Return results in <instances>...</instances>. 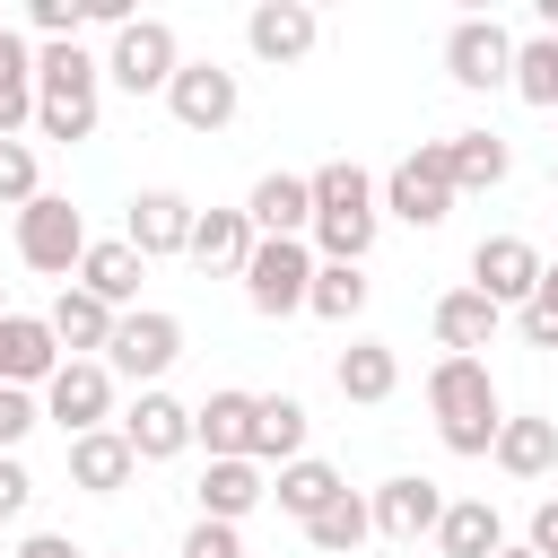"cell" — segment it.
<instances>
[{
  "label": "cell",
  "mask_w": 558,
  "mask_h": 558,
  "mask_svg": "<svg viewBox=\"0 0 558 558\" xmlns=\"http://www.w3.org/2000/svg\"><path fill=\"white\" fill-rule=\"evenodd\" d=\"M549 192H558V166H549Z\"/></svg>",
  "instance_id": "f6af8a7d"
},
{
  "label": "cell",
  "mask_w": 558,
  "mask_h": 558,
  "mask_svg": "<svg viewBox=\"0 0 558 558\" xmlns=\"http://www.w3.org/2000/svg\"><path fill=\"white\" fill-rule=\"evenodd\" d=\"M140 279H148V262H140L122 235H96V244H87V262H78V288H87V296H105L113 314H140Z\"/></svg>",
  "instance_id": "484cf974"
},
{
  "label": "cell",
  "mask_w": 558,
  "mask_h": 558,
  "mask_svg": "<svg viewBox=\"0 0 558 558\" xmlns=\"http://www.w3.org/2000/svg\"><path fill=\"white\" fill-rule=\"evenodd\" d=\"M87 244H96V235H87V218H78L61 192H44V201L17 209V262H26V270H44V279L70 288L78 262H87Z\"/></svg>",
  "instance_id": "52a82bcc"
},
{
  "label": "cell",
  "mask_w": 558,
  "mask_h": 558,
  "mask_svg": "<svg viewBox=\"0 0 558 558\" xmlns=\"http://www.w3.org/2000/svg\"><path fill=\"white\" fill-rule=\"evenodd\" d=\"M549 44H558V35H549Z\"/></svg>",
  "instance_id": "7dc6e473"
},
{
  "label": "cell",
  "mask_w": 558,
  "mask_h": 558,
  "mask_svg": "<svg viewBox=\"0 0 558 558\" xmlns=\"http://www.w3.org/2000/svg\"><path fill=\"white\" fill-rule=\"evenodd\" d=\"M314 35H323V17H314L305 0H253V17H244L253 61H270V70H296V61L314 52Z\"/></svg>",
  "instance_id": "9a60e30c"
},
{
  "label": "cell",
  "mask_w": 558,
  "mask_h": 558,
  "mask_svg": "<svg viewBox=\"0 0 558 558\" xmlns=\"http://www.w3.org/2000/svg\"><path fill=\"white\" fill-rule=\"evenodd\" d=\"M113 558H131V549H113Z\"/></svg>",
  "instance_id": "bcb514c9"
},
{
  "label": "cell",
  "mask_w": 558,
  "mask_h": 558,
  "mask_svg": "<svg viewBox=\"0 0 558 558\" xmlns=\"http://www.w3.org/2000/svg\"><path fill=\"white\" fill-rule=\"evenodd\" d=\"M87 26V0H26V35L35 44H78Z\"/></svg>",
  "instance_id": "74e56055"
},
{
  "label": "cell",
  "mask_w": 558,
  "mask_h": 558,
  "mask_svg": "<svg viewBox=\"0 0 558 558\" xmlns=\"http://www.w3.org/2000/svg\"><path fill=\"white\" fill-rule=\"evenodd\" d=\"M314 244L305 235H262L253 244V262H244V305L262 314V323H288V314H305V296H314Z\"/></svg>",
  "instance_id": "277c9868"
},
{
  "label": "cell",
  "mask_w": 558,
  "mask_h": 558,
  "mask_svg": "<svg viewBox=\"0 0 558 558\" xmlns=\"http://www.w3.org/2000/svg\"><path fill=\"white\" fill-rule=\"evenodd\" d=\"M427 418H436V445L480 462L497 453V427H506V392L488 375V357H436L427 366Z\"/></svg>",
  "instance_id": "7a4b0ae2"
},
{
  "label": "cell",
  "mask_w": 558,
  "mask_h": 558,
  "mask_svg": "<svg viewBox=\"0 0 558 558\" xmlns=\"http://www.w3.org/2000/svg\"><path fill=\"white\" fill-rule=\"evenodd\" d=\"M366 506H375V541H401V549H418V541H436V523H445V488L436 480H418V471H401V480H384V488H366Z\"/></svg>",
  "instance_id": "8fae6325"
},
{
  "label": "cell",
  "mask_w": 558,
  "mask_h": 558,
  "mask_svg": "<svg viewBox=\"0 0 558 558\" xmlns=\"http://www.w3.org/2000/svg\"><path fill=\"white\" fill-rule=\"evenodd\" d=\"M35 427H44V392H17V384H0V453H17Z\"/></svg>",
  "instance_id": "f35d334b"
},
{
  "label": "cell",
  "mask_w": 558,
  "mask_h": 558,
  "mask_svg": "<svg viewBox=\"0 0 558 558\" xmlns=\"http://www.w3.org/2000/svg\"><path fill=\"white\" fill-rule=\"evenodd\" d=\"M445 157H453V192H497V183L514 174V148H506L497 131H453Z\"/></svg>",
  "instance_id": "4dcf8cb0"
},
{
  "label": "cell",
  "mask_w": 558,
  "mask_h": 558,
  "mask_svg": "<svg viewBox=\"0 0 558 558\" xmlns=\"http://www.w3.org/2000/svg\"><path fill=\"white\" fill-rule=\"evenodd\" d=\"M35 131V35L0 26V140Z\"/></svg>",
  "instance_id": "4316f807"
},
{
  "label": "cell",
  "mask_w": 558,
  "mask_h": 558,
  "mask_svg": "<svg viewBox=\"0 0 558 558\" xmlns=\"http://www.w3.org/2000/svg\"><path fill=\"white\" fill-rule=\"evenodd\" d=\"M61 366H70V357H61V340H52V323H44V314H0V384L44 392Z\"/></svg>",
  "instance_id": "e0dca14e"
},
{
  "label": "cell",
  "mask_w": 558,
  "mask_h": 558,
  "mask_svg": "<svg viewBox=\"0 0 558 558\" xmlns=\"http://www.w3.org/2000/svg\"><path fill=\"white\" fill-rule=\"evenodd\" d=\"M44 323H52L61 357H105V349H113V323H122V314H113L105 296H87V288L70 279V288H61L52 305H44Z\"/></svg>",
  "instance_id": "ac0fdd59"
},
{
  "label": "cell",
  "mask_w": 558,
  "mask_h": 558,
  "mask_svg": "<svg viewBox=\"0 0 558 558\" xmlns=\"http://www.w3.org/2000/svg\"><path fill=\"white\" fill-rule=\"evenodd\" d=\"M192 201L183 192H166V183H148V192H131V209H122V244L140 253V262H166V253H192Z\"/></svg>",
  "instance_id": "7c38bea8"
},
{
  "label": "cell",
  "mask_w": 558,
  "mask_h": 558,
  "mask_svg": "<svg viewBox=\"0 0 558 558\" xmlns=\"http://www.w3.org/2000/svg\"><path fill=\"white\" fill-rule=\"evenodd\" d=\"M26 506H35V471H26L17 453H0V523H17Z\"/></svg>",
  "instance_id": "ab89813d"
},
{
  "label": "cell",
  "mask_w": 558,
  "mask_h": 558,
  "mask_svg": "<svg viewBox=\"0 0 558 558\" xmlns=\"http://www.w3.org/2000/svg\"><path fill=\"white\" fill-rule=\"evenodd\" d=\"M488 462H497L506 480H549V471H558V418H541V410H506Z\"/></svg>",
  "instance_id": "7402d4cb"
},
{
  "label": "cell",
  "mask_w": 558,
  "mask_h": 558,
  "mask_svg": "<svg viewBox=\"0 0 558 558\" xmlns=\"http://www.w3.org/2000/svg\"><path fill=\"white\" fill-rule=\"evenodd\" d=\"M436 549H445V558H497V549H506L497 506H488V497H453L445 523H436Z\"/></svg>",
  "instance_id": "f546056e"
},
{
  "label": "cell",
  "mask_w": 558,
  "mask_h": 558,
  "mask_svg": "<svg viewBox=\"0 0 558 558\" xmlns=\"http://www.w3.org/2000/svg\"><path fill=\"white\" fill-rule=\"evenodd\" d=\"M331 384H340V401L375 410V401L401 392V349H392V340H349V349L331 357Z\"/></svg>",
  "instance_id": "ffe728a7"
},
{
  "label": "cell",
  "mask_w": 558,
  "mask_h": 558,
  "mask_svg": "<svg viewBox=\"0 0 558 558\" xmlns=\"http://www.w3.org/2000/svg\"><path fill=\"white\" fill-rule=\"evenodd\" d=\"M314 183V262H357L366 270V253H375V235H384V183L357 166V157H331V166H314L305 174Z\"/></svg>",
  "instance_id": "6da1fadb"
},
{
  "label": "cell",
  "mask_w": 558,
  "mask_h": 558,
  "mask_svg": "<svg viewBox=\"0 0 558 558\" xmlns=\"http://www.w3.org/2000/svg\"><path fill=\"white\" fill-rule=\"evenodd\" d=\"M305 314H323V323H357V314H366V270H357V262H323Z\"/></svg>",
  "instance_id": "836d02e7"
},
{
  "label": "cell",
  "mask_w": 558,
  "mask_h": 558,
  "mask_svg": "<svg viewBox=\"0 0 558 558\" xmlns=\"http://www.w3.org/2000/svg\"><path fill=\"white\" fill-rule=\"evenodd\" d=\"M17 558H87V549H78L70 532H26V541H17Z\"/></svg>",
  "instance_id": "7bdbcfd3"
},
{
  "label": "cell",
  "mask_w": 558,
  "mask_h": 558,
  "mask_svg": "<svg viewBox=\"0 0 558 558\" xmlns=\"http://www.w3.org/2000/svg\"><path fill=\"white\" fill-rule=\"evenodd\" d=\"M253 410H262V392H209V401H192V445H209V462H235V453H253Z\"/></svg>",
  "instance_id": "44dd1931"
},
{
  "label": "cell",
  "mask_w": 558,
  "mask_h": 558,
  "mask_svg": "<svg viewBox=\"0 0 558 558\" xmlns=\"http://www.w3.org/2000/svg\"><path fill=\"white\" fill-rule=\"evenodd\" d=\"M96 113H105V52L35 44V131L78 148V140H96Z\"/></svg>",
  "instance_id": "3957f363"
},
{
  "label": "cell",
  "mask_w": 558,
  "mask_h": 558,
  "mask_svg": "<svg viewBox=\"0 0 558 558\" xmlns=\"http://www.w3.org/2000/svg\"><path fill=\"white\" fill-rule=\"evenodd\" d=\"M113 427L131 436V453H140V462H174V453H192V401H174L166 384H157V392H140Z\"/></svg>",
  "instance_id": "2e32d148"
},
{
  "label": "cell",
  "mask_w": 558,
  "mask_h": 558,
  "mask_svg": "<svg viewBox=\"0 0 558 558\" xmlns=\"http://www.w3.org/2000/svg\"><path fill=\"white\" fill-rule=\"evenodd\" d=\"M131 471H140V453H131V436H122V427L70 436V488H87V497H122V488H131Z\"/></svg>",
  "instance_id": "603a6c76"
},
{
  "label": "cell",
  "mask_w": 558,
  "mask_h": 558,
  "mask_svg": "<svg viewBox=\"0 0 558 558\" xmlns=\"http://www.w3.org/2000/svg\"><path fill=\"white\" fill-rule=\"evenodd\" d=\"M183 61H192V52L174 44L166 17H131V26H113V44H105V78H113L122 96H166Z\"/></svg>",
  "instance_id": "8992f818"
},
{
  "label": "cell",
  "mask_w": 558,
  "mask_h": 558,
  "mask_svg": "<svg viewBox=\"0 0 558 558\" xmlns=\"http://www.w3.org/2000/svg\"><path fill=\"white\" fill-rule=\"evenodd\" d=\"M0 201H9V209L44 201V166H35V140H0Z\"/></svg>",
  "instance_id": "d590c367"
},
{
  "label": "cell",
  "mask_w": 558,
  "mask_h": 558,
  "mask_svg": "<svg viewBox=\"0 0 558 558\" xmlns=\"http://www.w3.org/2000/svg\"><path fill=\"white\" fill-rule=\"evenodd\" d=\"M445 78L471 87V96L506 87V78H514V35H506L497 17H453V35H445Z\"/></svg>",
  "instance_id": "30bf717a"
},
{
  "label": "cell",
  "mask_w": 558,
  "mask_h": 558,
  "mask_svg": "<svg viewBox=\"0 0 558 558\" xmlns=\"http://www.w3.org/2000/svg\"><path fill=\"white\" fill-rule=\"evenodd\" d=\"M253 244H262V235H253V218H244V209H201V218H192V262H201V270L244 279Z\"/></svg>",
  "instance_id": "83f0119b"
},
{
  "label": "cell",
  "mask_w": 558,
  "mask_h": 558,
  "mask_svg": "<svg viewBox=\"0 0 558 558\" xmlns=\"http://www.w3.org/2000/svg\"><path fill=\"white\" fill-rule=\"evenodd\" d=\"M453 201H462V192H453V157H445V140H418V148L384 174V218H401V227H418V235L445 227Z\"/></svg>",
  "instance_id": "5b68a950"
},
{
  "label": "cell",
  "mask_w": 558,
  "mask_h": 558,
  "mask_svg": "<svg viewBox=\"0 0 558 558\" xmlns=\"http://www.w3.org/2000/svg\"><path fill=\"white\" fill-rule=\"evenodd\" d=\"M305 541H314L323 558H349V549H366V541H375V506H366L357 488H340V497L305 523Z\"/></svg>",
  "instance_id": "d6a6232c"
},
{
  "label": "cell",
  "mask_w": 558,
  "mask_h": 558,
  "mask_svg": "<svg viewBox=\"0 0 558 558\" xmlns=\"http://www.w3.org/2000/svg\"><path fill=\"white\" fill-rule=\"evenodd\" d=\"M497 558H532V549H514V541H506V549H497Z\"/></svg>",
  "instance_id": "ee69618b"
},
{
  "label": "cell",
  "mask_w": 558,
  "mask_h": 558,
  "mask_svg": "<svg viewBox=\"0 0 558 558\" xmlns=\"http://www.w3.org/2000/svg\"><path fill=\"white\" fill-rule=\"evenodd\" d=\"M305 427H314V418H305L296 392H262V410H253V462H262V471H270V462H279V471L305 462Z\"/></svg>",
  "instance_id": "f1b7e54d"
},
{
  "label": "cell",
  "mask_w": 558,
  "mask_h": 558,
  "mask_svg": "<svg viewBox=\"0 0 558 558\" xmlns=\"http://www.w3.org/2000/svg\"><path fill=\"white\" fill-rule=\"evenodd\" d=\"M523 549H532V558H558V497H541V506H532V523H523Z\"/></svg>",
  "instance_id": "b9f144b4"
},
{
  "label": "cell",
  "mask_w": 558,
  "mask_h": 558,
  "mask_svg": "<svg viewBox=\"0 0 558 558\" xmlns=\"http://www.w3.org/2000/svg\"><path fill=\"white\" fill-rule=\"evenodd\" d=\"M523 105H541V113H558V44L549 35H523L514 44V78H506Z\"/></svg>",
  "instance_id": "e575fe53"
},
{
  "label": "cell",
  "mask_w": 558,
  "mask_h": 558,
  "mask_svg": "<svg viewBox=\"0 0 558 558\" xmlns=\"http://www.w3.org/2000/svg\"><path fill=\"white\" fill-rule=\"evenodd\" d=\"M497 323H506V305H497V296H480L471 279L436 296V340H445V357H480V349L497 340Z\"/></svg>",
  "instance_id": "d6986e66"
},
{
  "label": "cell",
  "mask_w": 558,
  "mask_h": 558,
  "mask_svg": "<svg viewBox=\"0 0 558 558\" xmlns=\"http://www.w3.org/2000/svg\"><path fill=\"white\" fill-rule=\"evenodd\" d=\"M174 357H183V323H174L166 305H140V314H122V323H113V349H105V366H113V375H131L140 392H157Z\"/></svg>",
  "instance_id": "ba28073f"
},
{
  "label": "cell",
  "mask_w": 558,
  "mask_h": 558,
  "mask_svg": "<svg viewBox=\"0 0 558 558\" xmlns=\"http://www.w3.org/2000/svg\"><path fill=\"white\" fill-rule=\"evenodd\" d=\"M235 105H244V87H235V70H227V61H183V70H174V87H166V113H174L183 131H227V122H235Z\"/></svg>",
  "instance_id": "5bb4252c"
},
{
  "label": "cell",
  "mask_w": 558,
  "mask_h": 558,
  "mask_svg": "<svg viewBox=\"0 0 558 558\" xmlns=\"http://www.w3.org/2000/svg\"><path fill=\"white\" fill-rule=\"evenodd\" d=\"M541 270H549V262H541V244H532V235H480V244H471V288H480V296H497V305H514V314L532 305Z\"/></svg>",
  "instance_id": "4fadbf2b"
},
{
  "label": "cell",
  "mask_w": 558,
  "mask_h": 558,
  "mask_svg": "<svg viewBox=\"0 0 558 558\" xmlns=\"http://www.w3.org/2000/svg\"><path fill=\"white\" fill-rule=\"evenodd\" d=\"M514 331H523L532 349H558V262L541 270V288H532V305L514 314Z\"/></svg>",
  "instance_id": "8d00e7d4"
},
{
  "label": "cell",
  "mask_w": 558,
  "mask_h": 558,
  "mask_svg": "<svg viewBox=\"0 0 558 558\" xmlns=\"http://www.w3.org/2000/svg\"><path fill=\"white\" fill-rule=\"evenodd\" d=\"M340 488H349V480H340V471H331L323 453H305V462H288V471L270 480V497H279V514H296V523H314V514H323V506H331Z\"/></svg>",
  "instance_id": "1f68e13d"
},
{
  "label": "cell",
  "mask_w": 558,
  "mask_h": 558,
  "mask_svg": "<svg viewBox=\"0 0 558 558\" xmlns=\"http://www.w3.org/2000/svg\"><path fill=\"white\" fill-rule=\"evenodd\" d=\"M183 558H244V541H235V523H192Z\"/></svg>",
  "instance_id": "60d3db41"
},
{
  "label": "cell",
  "mask_w": 558,
  "mask_h": 558,
  "mask_svg": "<svg viewBox=\"0 0 558 558\" xmlns=\"http://www.w3.org/2000/svg\"><path fill=\"white\" fill-rule=\"evenodd\" d=\"M44 418H52L61 436L113 427V366H105V357H70V366L44 384Z\"/></svg>",
  "instance_id": "9c48e42d"
},
{
  "label": "cell",
  "mask_w": 558,
  "mask_h": 558,
  "mask_svg": "<svg viewBox=\"0 0 558 558\" xmlns=\"http://www.w3.org/2000/svg\"><path fill=\"white\" fill-rule=\"evenodd\" d=\"M244 218H253V235H314V183L305 174H262L244 192Z\"/></svg>",
  "instance_id": "d4e9b609"
},
{
  "label": "cell",
  "mask_w": 558,
  "mask_h": 558,
  "mask_svg": "<svg viewBox=\"0 0 558 558\" xmlns=\"http://www.w3.org/2000/svg\"><path fill=\"white\" fill-rule=\"evenodd\" d=\"M0 314H9V305H0Z\"/></svg>",
  "instance_id": "c3c4849f"
},
{
  "label": "cell",
  "mask_w": 558,
  "mask_h": 558,
  "mask_svg": "<svg viewBox=\"0 0 558 558\" xmlns=\"http://www.w3.org/2000/svg\"><path fill=\"white\" fill-rule=\"evenodd\" d=\"M192 497H201V523H244V514L270 497V471H262L253 453H235V462H209Z\"/></svg>",
  "instance_id": "cb8c5ba5"
}]
</instances>
